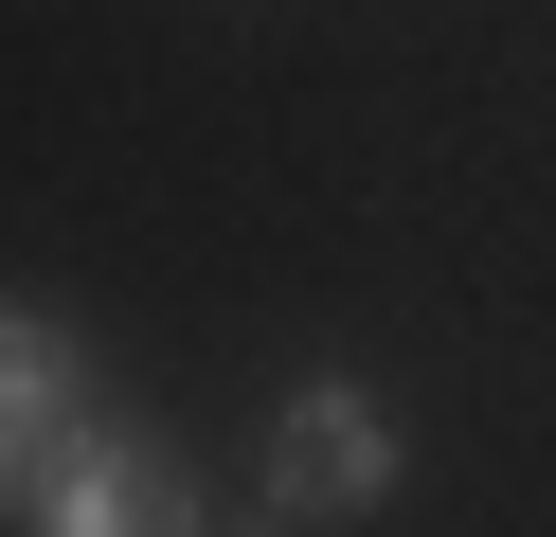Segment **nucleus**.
<instances>
[{"label": "nucleus", "mask_w": 556, "mask_h": 537, "mask_svg": "<svg viewBox=\"0 0 556 537\" xmlns=\"http://www.w3.org/2000/svg\"><path fill=\"white\" fill-rule=\"evenodd\" d=\"M18 520H54V537H180V520H216V501L180 484V448H162V430L73 412L37 465H18Z\"/></svg>", "instance_id": "f257e3e1"}, {"label": "nucleus", "mask_w": 556, "mask_h": 537, "mask_svg": "<svg viewBox=\"0 0 556 537\" xmlns=\"http://www.w3.org/2000/svg\"><path fill=\"white\" fill-rule=\"evenodd\" d=\"M395 412H377L359 376H305L288 412H269V448H252V484H269V520H377L395 501Z\"/></svg>", "instance_id": "f03ea898"}, {"label": "nucleus", "mask_w": 556, "mask_h": 537, "mask_svg": "<svg viewBox=\"0 0 556 537\" xmlns=\"http://www.w3.org/2000/svg\"><path fill=\"white\" fill-rule=\"evenodd\" d=\"M73 412H90V341L54 305H0V430H18V465H37Z\"/></svg>", "instance_id": "7ed1b4c3"}, {"label": "nucleus", "mask_w": 556, "mask_h": 537, "mask_svg": "<svg viewBox=\"0 0 556 537\" xmlns=\"http://www.w3.org/2000/svg\"><path fill=\"white\" fill-rule=\"evenodd\" d=\"M0 520H18V430H0Z\"/></svg>", "instance_id": "20e7f679"}]
</instances>
